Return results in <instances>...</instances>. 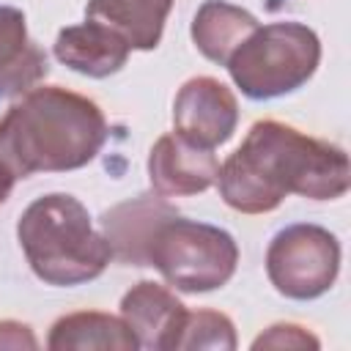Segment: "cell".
<instances>
[{"label":"cell","instance_id":"14","mask_svg":"<svg viewBox=\"0 0 351 351\" xmlns=\"http://www.w3.org/2000/svg\"><path fill=\"white\" fill-rule=\"evenodd\" d=\"M261 22L241 5L225 0H206L192 19V41L203 58L225 66L228 58L239 49V44L258 27Z\"/></svg>","mask_w":351,"mask_h":351},{"label":"cell","instance_id":"12","mask_svg":"<svg viewBox=\"0 0 351 351\" xmlns=\"http://www.w3.org/2000/svg\"><path fill=\"white\" fill-rule=\"evenodd\" d=\"M47 55L27 36L25 14L0 5V99H16L47 77Z\"/></svg>","mask_w":351,"mask_h":351},{"label":"cell","instance_id":"18","mask_svg":"<svg viewBox=\"0 0 351 351\" xmlns=\"http://www.w3.org/2000/svg\"><path fill=\"white\" fill-rule=\"evenodd\" d=\"M33 329L19 321H0V348H36Z\"/></svg>","mask_w":351,"mask_h":351},{"label":"cell","instance_id":"3","mask_svg":"<svg viewBox=\"0 0 351 351\" xmlns=\"http://www.w3.org/2000/svg\"><path fill=\"white\" fill-rule=\"evenodd\" d=\"M16 239L33 274L55 288L90 282L112 261L88 208L66 192L36 197L16 222Z\"/></svg>","mask_w":351,"mask_h":351},{"label":"cell","instance_id":"13","mask_svg":"<svg viewBox=\"0 0 351 351\" xmlns=\"http://www.w3.org/2000/svg\"><path fill=\"white\" fill-rule=\"evenodd\" d=\"M173 0H88L85 19L115 30L132 49H156Z\"/></svg>","mask_w":351,"mask_h":351},{"label":"cell","instance_id":"17","mask_svg":"<svg viewBox=\"0 0 351 351\" xmlns=\"http://www.w3.org/2000/svg\"><path fill=\"white\" fill-rule=\"evenodd\" d=\"M321 340L299 324H271L252 340V348H318Z\"/></svg>","mask_w":351,"mask_h":351},{"label":"cell","instance_id":"11","mask_svg":"<svg viewBox=\"0 0 351 351\" xmlns=\"http://www.w3.org/2000/svg\"><path fill=\"white\" fill-rule=\"evenodd\" d=\"M132 47L107 25L85 19L80 25H69L55 38V58L77 74L104 80L121 71L129 60Z\"/></svg>","mask_w":351,"mask_h":351},{"label":"cell","instance_id":"16","mask_svg":"<svg viewBox=\"0 0 351 351\" xmlns=\"http://www.w3.org/2000/svg\"><path fill=\"white\" fill-rule=\"evenodd\" d=\"M176 348H217L233 351L236 348V326L225 313L217 310H186L184 326L178 332Z\"/></svg>","mask_w":351,"mask_h":351},{"label":"cell","instance_id":"19","mask_svg":"<svg viewBox=\"0 0 351 351\" xmlns=\"http://www.w3.org/2000/svg\"><path fill=\"white\" fill-rule=\"evenodd\" d=\"M19 178L14 176V170L0 159V203H5L8 200V195H11V189H14V184H16Z\"/></svg>","mask_w":351,"mask_h":351},{"label":"cell","instance_id":"15","mask_svg":"<svg viewBox=\"0 0 351 351\" xmlns=\"http://www.w3.org/2000/svg\"><path fill=\"white\" fill-rule=\"evenodd\" d=\"M47 348L52 351H69V348H115V351H132L140 348L132 329L123 324V318L99 313V310H80L60 315L47 337Z\"/></svg>","mask_w":351,"mask_h":351},{"label":"cell","instance_id":"6","mask_svg":"<svg viewBox=\"0 0 351 351\" xmlns=\"http://www.w3.org/2000/svg\"><path fill=\"white\" fill-rule=\"evenodd\" d=\"M340 271V241L321 225L282 228L266 250V274L277 293L296 302L324 296Z\"/></svg>","mask_w":351,"mask_h":351},{"label":"cell","instance_id":"1","mask_svg":"<svg viewBox=\"0 0 351 351\" xmlns=\"http://www.w3.org/2000/svg\"><path fill=\"white\" fill-rule=\"evenodd\" d=\"M219 197L241 214H269L288 195L337 200L351 186L348 154L302 129L263 118L219 165Z\"/></svg>","mask_w":351,"mask_h":351},{"label":"cell","instance_id":"2","mask_svg":"<svg viewBox=\"0 0 351 351\" xmlns=\"http://www.w3.org/2000/svg\"><path fill=\"white\" fill-rule=\"evenodd\" d=\"M107 140L101 107L60 85H36L0 118V159L16 178L80 170Z\"/></svg>","mask_w":351,"mask_h":351},{"label":"cell","instance_id":"10","mask_svg":"<svg viewBox=\"0 0 351 351\" xmlns=\"http://www.w3.org/2000/svg\"><path fill=\"white\" fill-rule=\"evenodd\" d=\"M173 214L176 208L162 197H134L104 211L101 233L110 244L112 261L123 266H148V241L159 222Z\"/></svg>","mask_w":351,"mask_h":351},{"label":"cell","instance_id":"9","mask_svg":"<svg viewBox=\"0 0 351 351\" xmlns=\"http://www.w3.org/2000/svg\"><path fill=\"white\" fill-rule=\"evenodd\" d=\"M121 318L132 329L140 348L176 351L178 332L186 318L184 302L154 280H140L121 299Z\"/></svg>","mask_w":351,"mask_h":351},{"label":"cell","instance_id":"8","mask_svg":"<svg viewBox=\"0 0 351 351\" xmlns=\"http://www.w3.org/2000/svg\"><path fill=\"white\" fill-rule=\"evenodd\" d=\"M219 162L211 148H200L178 132L162 134L148 154V178L162 197L200 195L217 184Z\"/></svg>","mask_w":351,"mask_h":351},{"label":"cell","instance_id":"5","mask_svg":"<svg viewBox=\"0 0 351 351\" xmlns=\"http://www.w3.org/2000/svg\"><path fill=\"white\" fill-rule=\"evenodd\" d=\"M148 266H156L176 291L208 293L236 274L239 244L217 225L173 214L159 222L148 241Z\"/></svg>","mask_w":351,"mask_h":351},{"label":"cell","instance_id":"7","mask_svg":"<svg viewBox=\"0 0 351 351\" xmlns=\"http://www.w3.org/2000/svg\"><path fill=\"white\" fill-rule=\"evenodd\" d=\"M239 123V101L217 77L186 80L173 101V126L181 137L200 148L228 143Z\"/></svg>","mask_w":351,"mask_h":351},{"label":"cell","instance_id":"4","mask_svg":"<svg viewBox=\"0 0 351 351\" xmlns=\"http://www.w3.org/2000/svg\"><path fill=\"white\" fill-rule=\"evenodd\" d=\"M321 63V41L302 22L258 25L228 58L236 88L255 101L277 99L302 88Z\"/></svg>","mask_w":351,"mask_h":351}]
</instances>
